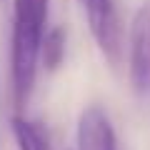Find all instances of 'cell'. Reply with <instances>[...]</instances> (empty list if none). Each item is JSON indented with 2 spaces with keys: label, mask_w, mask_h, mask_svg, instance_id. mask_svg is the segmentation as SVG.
<instances>
[{
  "label": "cell",
  "mask_w": 150,
  "mask_h": 150,
  "mask_svg": "<svg viewBox=\"0 0 150 150\" xmlns=\"http://www.w3.org/2000/svg\"><path fill=\"white\" fill-rule=\"evenodd\" d=\"M10 130H13L18 150H50V138L43 123L30 120L25 115H13Z\"/></svg>",
  "instance_id": "cell-5"
},
{
  "label": "cell",
  "mask_w": 150,
  "mask_h": 150,
  "mask_svg": "<svg viewBox=\"0 0 150 150\" xmlns=\"http://www.w3.org/2000/svg\"><path fill=\"white\" fill-rule=\"evenodd\" d=\"M65 60V30L53 28L45 33L43 48H40V63L45 70H58Z\"/></svg>",
  "instance_id": "cell-6"
},
{
  "label": "cell",
  "mask_w": 150,
  "mask_h": 150,
  "mask_svg": "<svg viewBox=\"0 0 150 150\" xmlns=\"http://www.w3.org/2000/svg\"><path fill=\"white\" fill-rule=\"evenodd\" d=\"M130 85L138 98H150V10L140 8L130 23Z\"/></svg>",
  "instance_id": "cell-3"
},
{
  "label": "cell",
  "mask_w": 150,
  "mask_h": 150,
  "mask_svg": "<svg viewBox=\"0 0 150 150\" xmlns=\"http://www.w3.org/2000/svg\"><path fill=\"white\" fill-rule=\"evenodd\" d=\"M88 15V25L95 38L100 53L110 65H120L123 60V30L115 10V0H80Z\"/></svg>",
  "instance_id": "cell-2"
},
{
  "label": "cell",
  "mask_w": 150,
  "mask_h": 150,
  "mask_svg": "<svg viewBox=\"0 0 150 150\" xmlns=\"http://www.w3.org/2000/svg\"><path fill=\"white\" fill-rule=\"evenodd\" d=\"M78 148L75 150H118V138L108 112L100 105H88L78 118Z\"/></svg>",
  "instance_id": "cell-4"
},
{
  "label": "cell",
  "mask_w": 150,
  "mask_h": 150,
  "mask_svg": "<svg viewBox=\"0 0 150 150\" xmlns=\"http://www.w3.org/2000/svg\"><path fill=\"white\" fill-rule=\"evenodd\" d=\"M50 0H13V43H10V83L18 110L28 105L35 88L40 48L45 38Z\"/></svg>",
  "instance_id": "cell-1"
}]
</instances>
